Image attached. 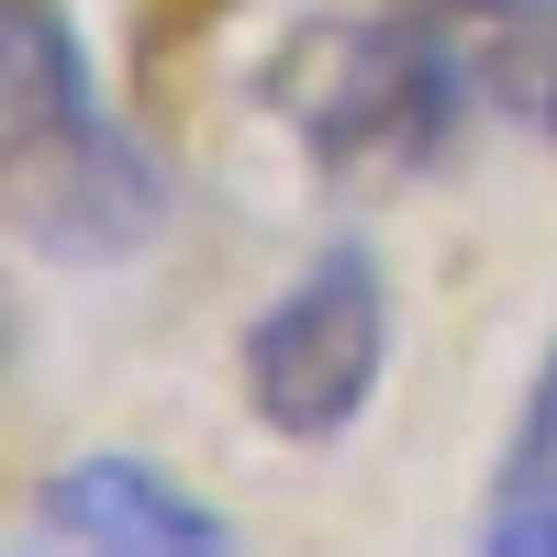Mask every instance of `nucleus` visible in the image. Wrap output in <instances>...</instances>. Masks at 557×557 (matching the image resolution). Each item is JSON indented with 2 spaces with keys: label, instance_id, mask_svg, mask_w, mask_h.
Here are the masks:
<instances>
[{
  "label": "nucleus",
  "instance_id": "nucleus-2",
  "mask_svg": "<svg viewBox=\"0 0 557 557\" xmlns=\"http://www.w3.org/2000/svg\"><path fill=\"white\" fill-rule=\"evenodd\" d=\"M257 101L301 134L323 178H412L469 112V67L424 12H323L268 57Z\"/></svg>",
  "mask_w": 557,
  "mask_h": 557
},
{
  "label": "nucleus",
  "instance_id": "nucleus-6",
  "mask_svg": "<svg viewBox=\"0 0 557 557\" xmlns=\"http://www.w3.org/2000/svg\"><path fill=\"white\" fill-rule=\"evenodd\" d=\"M546 469H557V346H546L535 391H524V424H513V446H502V491H524V480H546Z\"/></svg>",
  "mask_w": 557,
  "mask_h": 557
},
{
  "label": "nucleus",
  "instance_id": "nucleus-5",
  "mask_svg": "<svg viewBox=\"0 0 557 557\" xmlns=\"http://www.w3.org/2000/svg\"><path fill=\"white\" fill-rule=\"evenodd\" d=\"M480 546L491 557H557V469L524 480V491H502V513L480 524Z\"/></svg>",
  "mask_w": 557,
  "mask_h": 557
},
{
  "label": "nucleus",
  "instance_id": "nucleus-1",
  "mask_svg": "<svg viewBox=\"0 0 557 557\" xmlns=\"http://www.w3.org/2000/svg\"><path fill=\"white\" fill-rule=\"evenodd\" d=\"M0 212L34 257L112 268L168 223V168L134 146L89 89V45L57 0H12V67H0Z\"/></svg>",
  "mask_w": 557,
  "mask_h": 557
},
{
  "label": "nucleus",
  "instance_id": "nucleus-3",
  "mask_svg": "<svg viewBox=\"0 0 557 557\" xmlns=\"http://www.w3.org/2000/svg\"><path fill=\"white\" fill-rule=\"evenodd\" d=\"M391 368V278L368 246H323L290 290L246 323V401L268 435L335 446Z\"/></svg>",
  "mask_w": 557,
  "mask_h": 557
},
{
  "label": "nucleus",
  "instance_id": "nucleus-7",
  "mask_svg": "<svg viewBox=\"0 0 557 557\" xmlns=\"http://www.w3.org/2000/svg\"><path fill=\"white\" fill-rule=\"evenodd\" d=\"M546 134H557V78H546Z\"/></svg>",
  "mask_w": 557,
  "mask_h": 557
},
{
  "label": "nucleus",
  "instance_id": "nucleus-4",
  "mask_svg": "<svg viewBox=\"0 0 557 557\" xmlns=\"http://www.w3.org/2000/svg\"><path fill=\"white\" fill-rule=\"evenodd\" d=\"M23 546H89V557H223L235 524L201 491H178L146 457H67L23 502Z\"/></svg>",
  "mask_w": 557,
  "mask_h": 557
}]
</instances>
